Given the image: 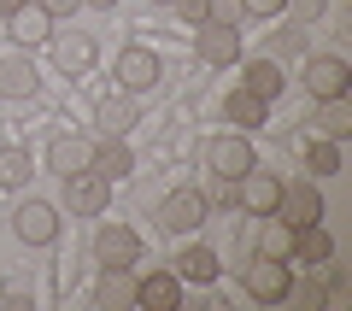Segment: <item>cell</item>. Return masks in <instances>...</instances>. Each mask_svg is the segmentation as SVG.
Listing matches in <instances>:
<instances>
[{
  "label": "cell",
  "mask_w": 352,
  "mask_h": 311,
  "mask_svg": "<svg viewBox=\"0 0 352 311\" xmlns=\"http://www.w3.org/2000/svg\"><path fill=\"white\" fill-rule=\"evenodd\" d=\"M94 171H100L106 182L129 176V171H135V153H129V141H124V136H100V141H94Z\"/></svg>",
  "instance_id": "obj_21"
},
{
  "label": "cell",
  "mask_w": 352,
  "mask_h": 311,
  "mask_svg": "<svg viewBox=\"0 0 352 311\" xmlns=\"http://www.w3.org/2000/svg\"><path fill=\"white\" fill-rule=\"evenodd\" d=\"M159 76H164V59L153 47H124L118 53V88H124V94H147Z\"/></svg>",
  "instance_id": "obj_10"
},
{
  "label": "cell",
  "mask_w": 352,
  "mask_h": 311,
  "mask_svg": "<svg viewBox=\"0 0 352 311\" xmlns=\"http://www.w3.org/2000/svg\"><path fill=\"white\" fill-rule=\"evenodd\" d=\"M12 235L24 241V247H53V241H59V206H47V200H18Z\"/></svg>",
  "instance_id": "obj_3"
},
{
  "label": "cell",
  "mask_w": 352,
  "mask_h": 311,
  "mask_svg": "<svg viewBox=\"0 0 352 311\" xmlns=\"http://www.w3.org/2000/svg\"><path fill=\"white\" fill-rule=\"evenodd\" d=\"M241 288H247L258 305H282L288 299V288H294V259H252L247 264V276H241Z\"/></svg>",
  "instance_id": "obj_1"
},
{
  "label": "cell",
  "mask_w": 352,
  "mask_h": 311,
  "mask_svg": "<svg viewBox=\"0 0 352 311\" xmlns=\"http://www.w3.org/2000/svg\"><path fill=\"white\" fill-rule=\"evenodd\" d=\"M223 118L235 129H258L264 118H270V100H258V94H247V88H235V94L223 100Z\"/></svg>",
  "instance_id": "obj_23"
},
{
  "label": "cell",
  "mask_w": 352,
  "mask_h": 311,
  "mask_svg": "<svg viewBox=\"0 0 352 311\" xmlns=\"http://www.w3.org/2000/svg\"><path fill=\"white\" fill-rule=\"evenodd\" d=\"M82 6H94V12H112V6H118V0H82Z\"/></svg>",
  "instance_id": "obj_37"
},
{
  "label": "cell",
  "mask_w": 352,
  "mask_h": 311,
  "mask_svg": "<svg viewBox=\"0 0 352 311\" xmlns=\"http://www.w3.org/2000/svg\"><path fill=\"white\" fill-rule=\"evenodd\" d=\"M241 88L258 94V100H276L282 88H288V76H282L276 59H247V65H241Z\"/></svg>",
  "instance_id": "obj_19"
},
{
  "label": "cell",
  "mask_w": 352,
  "mask_h": 311,
  "mask_svg": "<svg viewBox=\"0 0 352 311\" xmlns=\"http://www.w3.org/2000/svg\"><path fill=\"white\" fill-rule=\"evenodd\" d=\"M206 18H212V24H235V30H241L247 6H241V0H212V6H206Z\"/></svg>",
  "instance_id": "obj_30"
},
{
  "label": "cell",
  "mask_w": 352,
  "mask_h": 311,
  "mask_svg": "<svg viewBox=\"0 0 352 311\" xmlns=\"http://www.w3.org/2000/svg\"><path fill=\"white\" fill-rule=\"evenodd\" d=\"M258 253L264 259H294V229L282 217H258Z\"/></svg>",
  "instance_id": "obj_25"
},
{
  "label": "cell",
  "mask_w": 352,
  "mask_h": 311,
  "mask_svg": "<svg viewBox=\"0 0 352 311\" xmlns=\"http://www.w3.org/2000/svg\"><path fill=\"white\" fill-rule=\"evenodd\" d=\"M59 182H65V206H71V217H100L106 206H112V182H106L94 164H88V171L59 176Z\"/></svg>",
  "instance_id": "obj_2"
},
{
  "label": "cell",
  "mask_w": 352,
  "mask_h": 311,
  "mask_svg": "<svg viewBox=\"0 0 352 311\" xmlns=\"http://www.w3.org/2000/svg\"><path fill=\"white\" fill-rule=\"evenodd\" d=\"M47 47H53V65H59L65 76L94 71V59H100V47H94V36H88V30H53Z\"/></svg>",
  "instance_id": "obj_6"
},
{
  "label": "cell",
  "mask_w": 352,
  "mask_h": 311,
  "mask_svg": "<svg viewBox=\"0 0 352 311\" xmlns=\"http://www.w3.org/2000/svg\"><path fill=\"white\" fill-rule=\"evenodd\" d=\"M6 24H12V36H18V47H41V41L53 36V18L41 12L36 0H24V6H18V12L6 18Z\"/></svg>",
  "instance_id": "obj_22"
},
{
  "label": "cell",
  "mask_w": 352,
  "mask_h": 311,
  "mask_svg": "<svg viewBox=\"0 0 352 311\" xmlns=\"http://www.w3.org/2000/svg\"><path fill=\"white\" fill-rule=\"evenodd\" d=\"M153 6H170V0H153Z\"/></svg>",
  "instance_id": "obj_38"
},
{
  "label": "cell",
  "mask_w": 352,
  "mask_h": 311,
  "mask_svg": "<svg viewBox=\"0 0 352 311\" xmlns=\"http://www.w3.org/2000/svg\"><path fill=\"white\" fill-rule=\"evenodd\" d=\"M194 53H200V65H212V71H223V65H241V30L235 24H194Z\"/></svg>",
  "instance_id": "obj_4"
},
{
  "label": "cell",
  "mask_w": 352,
  "mask_h": 311,
  "mask_svg": "<svg viewBox=\"0 0 352 311\" xmlns=\"http://www.w3.org/2000/svg\"><path fill=\"white\" fill-rule=\"evenodd\" d=\"M288 299H300L305 311H317V305L329 299V288H323V282H294V288H288Z\"/></svg>",
  "instance_id": "obj_31"
},
{
  "label": "cell",
  "mask_w": 352,
  "mask_h": 311,
  "mask_svg": "<svg viewBox=\"0 0 352 311\" xmlns=\"http://www.w3.org/2000/svg\"><path fill=\"white\" fill-rule=\"evenodd\" d=\"M300 159L311 164V176H335V171H340V141H323V136H311Z\"/></svg>",
  "instance_id": "obj_27"
},
{
  "label": "cell",
  "mask_w": 352,
  "mask_h": 311,
  "mask_svg": "<svg viewBox=\"0 0 352 311\" xmlns=\"http://www.w3.org/2000/svg\"><path fill=\"white\" fill-rule=\"evenodd\" d=\"M217 270H223V264H217V253H212V247H188L182 259H176V276H182V282H206V288H212V282H217Z\"/></svg>",
  "instance_id": "obj_24"
},
{
  "label": "cell",
  "mask_w": 352,
  "mask_h": 311,
  "mask_svg": "<svg viewBox=\"0 0 352 311\" xmlns=\"http://www.w3.org/2000/svg\"><path fill=\"white\" fill-rule=\"evenodd\" d=\"M352 88V65L340 53H305V94L329 100V94H346Z\"/></svg>",
  "instance_id": "obj_5"
},
{
  "label": "cell",
  "mask_w": 352,
  "mask_h": 311,
  "mask_svg": "<svg viewBox=\"0 0 352 311\" xmlns=\"http://www.w3.org/2000/svg\"><path fill=\"white\" fill-rule=\"evenodd\" d=\"M36 94H41V71L30 65L24 47L12 59H0V100H36Z\"/></svg>",
  "instance_id": "obj_13"
},
{
  "label": "cell",
  "mask_w": 352,
  "mask_h": 311,
  "mask_svg": "<svg viewBox=\"0 0 352 311\" xmlns=\"http://www.w3.org/2000/svg\"><path fill=\"white\" fill-rule=\"evenodd\" d=\"M18 6H24V0H0V18H12V12H18Z\"/></svg>",
  "instance_id": "obj_36"
},
{
  "label": "cell",
  "mask_w": 352,
  "mask_h": 311,
  "mask_svg": "<svg viewBox=\"0 0 352 311\" xmlns=\"http://www.w3.org/2000/svg\"><path fill=\"white\" fill-rule=\"evenodd\" d=\"M94 124H100V136H129V129L141 124L135 94H106L100 106H94Z\"/></svg>",
  "instance_id": "obj_16"
},
{
  "label": "cell",
  "mask_w": 352,
  "mask_h": 311,
  "mask_svg": "<svg viewBox=\"0 0 352 311\" xmlns=\"http://www.w3.org/2000/svg\"><path fill=\"white\" fill-rule=\"evenodd\" d=\"M94 305H100V311H124V305H135V270H129V264H100Z\"/></svg>",
  "instance_id": "obj_14"
},
{
  "label": "cell",
  "mask_w": 352,
  "mask_h": 311,
  "mask_svg": "<svg viewBox=\"0 0 352 311\" xmlns=\"http://www.w3.org/2000/svg\"><path fill=\"white\" fill-rule=\"evenodd\" d=\"M30 176H36L30 147H0V188H24Z\"/></svg>",
  "instance_id": "obj_26"
},
{
  "label": "cell",
  "mask_w": 352,
  "mask_h": 311,
  "mask_svg": "<svg viewBox=\"0 0 352 311\" xmlns=\"http://www.w3.org/2000/svg\"><path fill=\"white\" fill-rule=\"evenodd\" d=\"M88 164H94V141H88V136H59L47 147V171H59V176L88 171Z\"/></svg>",
  "instance_id": "obj_18"
},
{
  "label": "cell",
  "mask_w": 352,
  "mask_h": 311,
  "mask_svg": "<svg viewBox=\"0 0 352 311\" xmlns=\"http://www.w3.org/2000/svg\"><path fill=\"white\" fill-rule=\"evenodd\" d=\"M170 6H176L182 24H206V6H212V0H170Z\"/></svg>",
  "instance_id": "obj_34"
},
{
  "label": "cell",
  "mask_w": 352,
  "mask_h": 311,
  "mask_svg": "<svg viewBox=\"0 0 352 311\" xmlns=\"http://www.w3.org/2000/svg\"><path fill=\"white\" fill-rule=\"evenodd\" d=\"M176 299H182V276H176V270H147V276H135V305H147V311H176Z\"/></svg>",
  "instance_id": "obj_15"
},
{
  "label": "cell",
  "mask_w": 352,
  "mask_h": 311,
  "mask_svg": "<svg viewBox=\"0 0 352 311\" xmlns=\"http://www.w3.org/2000/svg\"><path fill=\"white\" fill-rule=\"evenodd\" d=\"M323 259H335V241H329V229H323V224H300V229H294V264L317 270Z\"/></svg>",
  "instance_id": "obj_20"
},
{
  "label": "cell",
  "mask_w": 352,
  "mask_h": 311,
  "mask_svg": "<svg viewBox=\"0 0 352 311\" xmlns=\"http://www.w3.org/2000/svg\"><path fill=\"white\" fill-rule=\"evenodd\" d=\"M206 206H241V194H235V176H212V188H206Z\"/></svg>",
  "instance_id": "obj_29"
},
{
  "label": "cell",
  "mask_w": 352,
  "mask_h": 311,
  "mask_svg": "<svg viewBox=\"0 0 352 311\" xmlns=\"http://www.w3.org/2000/svg\"><path fill=\"white\" fill-rule=\"evenodd\" d=\"M235 194H241V212L270 217V212H276V200H282V176H270L264 164H252L247 176H235Z\"/></svg>",
  "instance_id": "obj_11"
},
{
  "label": "cell",
  "mask_w": 352,
  "mask_h": 311,
  "mask_svg": "<svg viewBox=\"0 0 352 311\" xmlns=\"http://www.w3.org/2000/svg\"><path fill=\"white\" fill-rule=\"evenodd\" d=\"M94 264H129V270H135V264H141V235L129 224L94 229Z\"/></svg>",
  "instance_id": "obj_12"
},
{
  "label": "cell",
  "mask_w": 352,
  "mask_h": 311,
  "mask_svg": "<svg viewBox=\"0 0 352 311\" xmlns=\"http://www.w3.org/2000/svg\"><path fill=\"white\" fill-rule=\"evenodd\" d=\"M288 6H294V18H300V24H305V30H311V24H317V18H323V12H329V0H288Z\"/></svg>",
  "instance_id": "obj_33"
},
{
  "label": "cell",
  "mask_w": 352,
  "mask_h": 311,
  "mask_svg": "<svg viewBox=\"0 0 352 311\" xmlns=\"http://www.w3.org/2000/svg\"><path fill=\"white\" fill-rule=\"evenodd\" d=\"M252 164H258V153H252L247 129H235V136H217L212 147H206V171H212V176H247Z\"/></svg>",
  "instance_id": "obj_9"
},
{
  "label": "cell",
  "mask_w": 352,
  "mask_h": 311,
  "mask_svg": "<svg viewBox=\"0 0 352 311\" xmlns=\"http://www.w3.org/2000/svg\"><path fill=\"white\" fill-rule=\"evenodd\" d=\"M270 53H276V59H300V53H305V24H294V30H276Z\"/></svg>",
  "instance_id": "obj_28"
},
{
  "label": "cell",
  "mask_w": 352,
  "mask_h": 311,
  "mask_svg": "<svg viewBox=\"0 0 352 311\" xmlns=\"http://www.w3.org/2000/svg\"><path fill=\"white\" fill-rule=\"evenodd\" d=\"M206 217H212V206H206L200 188H170V194H164V206H159V224H164V229H176V235L200 229Z\"/></svg>",
  "instance_id": "obj_8"
},
{
  "label": "cell",
  "mask_w": 352,
  "mask_h": 311,
  "mask_svg": "<svg viewBox=\"0 0 352 311\" xmlns=\"http://www.w3.org/2000/svg\"><path fill=\"white\" fill-rule=\"evenodd\" d=\"M36 6L53 18V24H65V18H76V12H82V0H36Z\"/></svg>",
  "instance_id": "obj_32"
},
{
  "label": "cell",
  "mask_w": 352,
  "mask_h": 311,
  "mask_svg": "<svg viewBox=\"0 0 352 311\" xmlns=\"http://www.w3.org/2000/svg\"><path fill=\"white\" fill-rule=\"evenodd\" d=\"M311 124H317V136H323V141H346V136H352V100H346V94L317 100Z\"/></svg>",
  "instance_id": "obj_17"
},
{
  "label": "cell",
  "mask_w": 352,
  "mask_h": 311,
  "mask_svg": "<svg viewBox=\"0 0 352 311\" xmlns=\"http://www.w3.org/2000/svg\"><path fill=\"white\" fill-rule=\"evenodd\" d=\"M270 217H282L288 229H300V224H323V194H317V182H282V200H276V212Z\"/></svg>",
  "instance_id": "obj_7"
},
{
  "label": "cell",
  "mask_w": 352,
  "mask_h": 311,
  "mask_svg": "<svg viewBox=\"0 0 352 311\" xmlns=\"http://www.w3.org/2000/svg\"><path fill=\"white\" fill-rule=\"evenodd\" d=\"M247 6V18H276V12H288V0H241Z\"/></svg>",
  "instance_id": "obj_35"
},
{
  "label": "cell",
  "mask_w": 352,
  "mask_h": 311,
  "mask_svg": "<svg viewBox=\"0 0 352 311\" xmlns=\"http://www.w3.org/2000/svg\"><path fill=\"white\" fill-rule=\"evenodd\" d=\"M0 294H6V282H0Z\"/></svg>",
  "instance_id": "obj_39"
}]
</instances>
